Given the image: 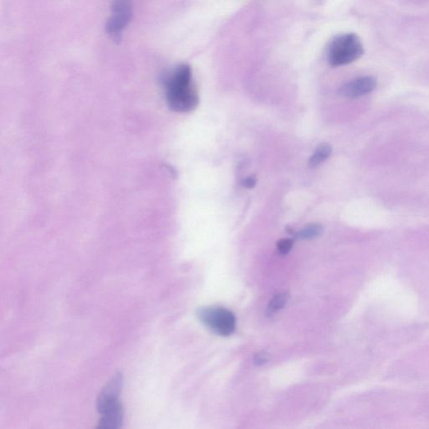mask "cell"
<instances>
[{
    "mask_svg": "<svg viewBox=\"0 0 429 429\" xmlns=\"http://www.w3.org/2000/svg\"><path fill=\"white\" fill-rule=\"evenodd\" d=\"M165 89L167 102L174 112H190L198 106V93L190 66H178L167 75Z\"/></svg>",
    "mask_w": 429,
    "mask_h": 429,
    "instance_id": "obj_1",
    "label": "cell"
},
{
    "mask_svg": "<svg viewBox=\"0 0 429 429\" xmlns=\"http://www.w3.org/2000/svg\"><path fill=\"white\" fill-rule=\"evenodd\" d=\"M124 378L121 373L113 376L99 393L97 399V408L100 414L99 428L117 429L124 423V408L120 403L121 391Z\"/></svg>",
    "mask_w": 429,
    "mask_h": 429,
    "instance_id": "obj_2",
    "label": "cell"
},
{
    "mask_svg": "<svg viewBox=\"0 0 429 429\" xmlns=\"http://www.w3.org/2000/svg\"><path fill=\"white\" fill-rule=\"evenodd\" d=\"M363 53V44L356 34H343L333 39L329 46L328 60L332 66H345L356 61Z\"/></svg>",
    "mask_w": 429,
    "mask_h": 429,
    "instance_id": "obj_3",
    "label": "cell"
},
{
    "mask_svg": "<svg viewBox=\"0 0 429 429\" xmlns=\"http://www.w3.org/2000/svg\"><path fill=\"white\" fill-rule=\"evenodd\" d=\"M197 317L202 324L217 335L229 336L235 331L236 317L228 309L219 306L200 308Z\"/></svg>",
    "mask_w": 429,
    "mask_h": 429,
    "instance_id": "obj_4",
    "label": "cell"
},
{
    "mask_svg": "<svg viewBox=\"0 0 429 429\" xmlns=\"http://www.w3.org/2000/svg\"><path fill=\"white\" fill-rule=\"evenodd\" d=\"M131 0H113L112 13L107 24V31L113 37H119L132 19Z\"/></svg>",
    "mask_w": 429,
    "mask_h": 429,
    "instance_id": "obj_5",
    "label": "cell"
},
{
    "mask_svg": "<svg viewBox=\"0 0 429 429\" xmlns=\"http://www.w3.org/2000/svg\"><path fill=\"white\" fill-rule=\"evenodd\" d=\"M376 86V79L373 77H363L345 83L340 87V94L347 98H356L372 93Z\"/></svg>",
    "mask_w": 429,
    "mask_h": 429,
    "instance_id": "obj_6",
    "label": "cell"
},
{
    "mask_svg": "<svg viewBox=\"0 0 429 429\" xmlns=\"http://www.w3.org/2000/svg\"><path fill=\"white\" fill-rule=\"evenodd\" d=\"M331 152L332 149L331 146L327 144L320 145L318 147L315 154L309 158V165L311 168H315V167L320 165L321 163L327 160L329 156H331Z\"/></svg>",
    "mask_w": 429,
    "mask_h": 429,
    "instance_id": "obj_7",
    "label": "cell"
},
{
    "mask_svg": "<svg viewBox=\"0 0 429 429\" xmlns=\"http://www.w3.org/2000/svg\"><path fill=\"white\" fill-rule=\"evenodd\" d=\"M289 298V295L288 293H282L274 297L273 299L269 302L267 312H266L267 316H271L280 311L286 304H287Z\"/></svg>",
    "mask_w": 429,
    "mask_h": 429,
    "instance_id": "obj_8",
    "label": "cell"
},
{
    "mask_svg": "<svg viewBox=\"0 0 429 429\" xmlns=\"http://www.w3.org/2000/svg\"><path fill=\"white\" fill-rule=\"evenodd\" d=\"M322 232H323V228H322L321 225L311 224L300 230L297 233V237L302 240L313 239V238L320 237Z\"/></svg>",
    "mask_w": 429,
    "mask_h": 429,
    "instance_id": "obj_9",
    "label": "cell"
},
{
    "mask_svg": "<svg viewBox=\"0 0 429 429\" xmlns=\"http://www.w3.org/2000/svg\"><path fill=\"white\" fill-rule=\"evenodd\" d=\"M277 250L282 255H286L293 248V241L291 239H283L277 242Z\"/></svg>",
    "mask_w": 429,
    "mask_h": 429,
    "instance_id": "obj_10",
    "label": "cell"
},
{
    "mask_svg": "<svg viewBox=\"0 0 429 429\" xmlns=\"http://www.w3.org/2000/svg\"><path fill=\"white\" fill-rule=\"evenodd\" d=\"M268 360V355L265 352H259L254 357V363L257 365H262L267 363Z\"/></svg>",
    "mask_w": 429,
    "mask_h": 429,
    "instance_id": "obj_11",
    "label": "cell"
},
{
    "mask_svg": "<svg viewBox=\"0 0 429 429\" xmlns=\"http://www.w3.org/2000/svg\"><path fill=\"white\" fill-rule=\"evenodd\" d=\"M242 184H244V188L252 189L256 185V179L253 176L248 177Z\"/></svg>",
    "mask_w": 429,
    "mask_h": 429,
    "instance_id": "obj_12",
    "label": "cell"
}]
</instances>
